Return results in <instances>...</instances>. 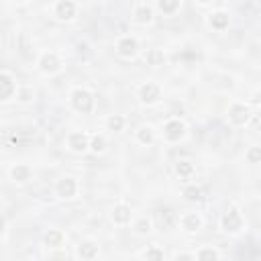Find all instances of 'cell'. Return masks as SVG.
I'll return each mask as SVG.
<instances>
[{"label":"cell","mask_w":261,"mask_h":261,"mask_svg":"<svg viewBox=\"0 0 261 261\" xmlns=\"http://www.w3.org/2000/svg\"><path fill=\"white\" fill-rule=\"evenodd\" d=\"M69 102H71L73 110H77L82 114H90L94 110V96L86 88H75L69 96Z\"/></svg>","instance_id":"cell-1"},{"label":"cell","mask_w":261,"mask_h":261,"mask_svg":"<svg viewBox=\"0 0 261 261\" xmlns=\"http://www.w3.org/2000/svg\"><path fill=\"white\" fill-rule=\"evenodd\" d=\"M137 96H139V100H141L143 104L153 106V104H157V102L161 100L163 90H161V86H159V84H155V82H145V84H141V86H139Z\"/></svg>","instance_id":"cell-2"},{"label":"cell","mask_w":261,"mask_h":261,"mask_svg":"<svg viewBox=\"0 0 261 261\" xmlns=\"http://www.w3.org/2000/svg\"><path fill=\"white\" fill-rule=\"evenodd\" d=\"M251 108H249V104H245V102H234V104H230L228 106V122L232 124V126H245L247 122H249V118H251Z\"/></svg>","instance_id":"cell-3"},{"label":"cell","mask_w":261,"mask_h":261,"mask_svg":"<svg viewBox=\"0 0 261 261\" xmlns=\"http://www.w3.org/2000/svg\"><path fill=\"white\" fill-rule=\"evenodd\" d=\"M186 137V124L179 118H171L163 124V139L167 143H177Z\"/></svg>","instance_id":"cell-4"},{"label":"cell","mask_w":261,"mask_h":261,"mask_svg":"<svg viewBox=\"0 0 261 261\" xmlns=\"http://www.w3.org/2000/svg\"><path fill=\"white\" fill-rule=\"evenodd\" d=\"M243 224H245L243 214H241L237 208H230V210L224 212L222 218H220V226H222V230H226V232H230V234L239 232V230L243 228Z\"/></svg>","instance_id":"cell-5"},{"label":"cell","mask_w":261,"mask_h":261,"mask_svg":"<svg viewBox=\"0 0 261 261\" xmlns=\"http://www.w3.org/2000/svg\"><path fill=\"white\" fill-rule=\"evenodd\" d=\"M37 67H39L43 73L53 75V73H57V71L61 69V61H59L57 53H53V51H45V53H41V57L37 59Z\"/></svg>","instance_id":"cell-6"},{"label":"cell","mask_w":261,"mask_h":261,"mask_svg":"<svg viewBox=\"0 0 261 261\" xmlns=\"http://www.w3.org/2000/svg\"><path fill=\"white\" fill-rule=\"evenodd\" d=\"M75 194H77V179L75 177L65 175V177L57 179V184H55V196H59L63 200H71V198H75Z\"/></svg>","instance_id":"cell-7"},{"label":"cell","mask_w":261,"mask_h":261,"mask_svg":"<svg viewBox=\"0 0 261 261\" xmlns=\"http://www.w3.org/2000/svg\"><path fill=\"white\" fill-rule=\"evenodd\" d=\"M116 53L124 59H133L137 53H139V41L135 37H120L116 41Z\"/></svg>","instance_id":"cell-8"},{"label":"cell","mask_w":261,"mask_h":261,"mask_svg":"<svg viewBox=\"0 0 261 261\" xmlns=\"http://www.w3.org/2000/svg\"><path fill=\"white\" fill-rule=\"evenodd\" d=\"M53 12L59 20H73L75 14H77V6H75L73 0H57Z\"/></svg>","instance_id":"cell-9"},{"label":"cell","mask_w":261,"mask_h":261,"mask_svg":"<svg viewBox=\"0 0 261 261\" xmlns=\"http://www.w3.org/2000/svg\"><path fill=\"white\" fill-rule=\"evenodd\" d=\"M88 143H90V137L84 133V130H73L67 135V147L73 151V153H84L88 151Z\"/></svg>","instance_id":"cell-10"},{"label":"cell","mask_w":261,"mask_h":261,"mask_svg":"<svg viewBox=\"0 0 261 261\" xmlns=\"http://www.w3.org/2000/svg\"><path fill=\"white\" fill-rule=\"evenodd\" d=\"M16 94V82L12 80V75L0 71V102L10 100Z\"/></svg>","instance_id":"cell-11"},{"label":"cell","mask_w":261,"mask_h":261,"mask_svg":"<svg viewBox=\"0 0 261 261\" xmlns=\"http://www.w3.org/2000/svg\"><path fill=\"white\" fill-rule=\"evenodd\" d=\"M228 24H230V18H228V12H224V10H216V12H212L208 16V27L212 31L222 33V31L228 29Z\"/></svg>","instance_id":"cell-12"},{"label":"cell","mask_w":261,"mask_h":261,"mask_svg":"<svg viewBox=\"0 0 261 261\" xmlns=\"http://www.w3.org/2000/svg\"><path fill=\"white\" fill-rule=\"evenodd\" d=\"M31 175H33V169H31L29 165H24V163H16V165L10 167V177H12V181H16V184L29 181Z\"/></svg>","instance_id":"cell-13"},{"label":"cell","mask_w":261,"mask_h":261,"mask_svg":"<svg viewBox=\"0 0 261 261\" xmlns=\"http://www.w3.org/2000/svg\"><path fill=\"white\" fill-rule=\"evenodd\" d=\"M130 218H133V210H130L128 204H116L112 208V220L116 224H128Z\"/></svg>","instance_id":"cell-14"},{"label":"cell","mask_w":261,"mask_h":261,"mask_svg":"<svg viewBox=\"0 0 261 261\" xmlns=\"http://www.w3.org/2000/svg\"><path fill=\"white\" fill-rule=\"evenodd\" d=\"M179 224H181V228H184L186 232H196V230L202 226V218H200V214H196V212H186V214L179 218Z\"/></svg>","instance_id":"cell-15"},{"label":"cell","mask_w":261,"mask_h":261,"mask_svg":"<svg viewBox=\"0 0 261 261\" xmlns=\"http://www.w3.org/2000/svg\"><path fill=\"white\" fill-rule=\"evenodd\" d=\"M181 6V0H155V8L163 16H173Z\"/></svg>","instance_id":"cell-16"},{"label":"cell","mask_w":261,"mask_h":261,"mask_svg":"<svg viewBox=\"0 0 261 261\" xmlns=\"http://www.w3.org/2000/svg\"><path fill=\"white\" fill-rule=\"evenodd\" d=\"M135 22H139V24H147V22H151V18H153V8L149 6V4H139L137 8H135Z\"/></svg>","instance_id":"cell-17"},{"label":"cell","mask_w":261,"mask_h":261,"mask_svg":"<svg viewBox=\"0 0 261 261\" xmlns=\"http://www.w3.org/2000/svg\"><path fill=\"white\" fill-rule=\"evenodd\" d=\"M135 139H137V143H139V145L149 147V145H153V141H155V130H153L149 124H145V126H141V128L137 130Z\"/></svg>","instance_id":"cell-18"},{"label":"cell","mask_w":261,"mask_h":261,"mask_svg":"<svg viewBox=\"0 0 261 261\" xmlns=\"http://www.w3.org/2000/svg\"><path fill=\"white\" fill-rule=\"evenodd\" d=\"M77 257H80V259H86V261L96 259V257H98V245L92 243V241L82 243V245L77 247Z\"/></svg>","instance_id":"cell-19"},{"label":"cell","mask_w":261,"mask_h":261,"mask_svg":"<svg viewBox=\"0 0 261 261\" xmlns=\"http://www.w3.org/2000/svg\"><path fill=\"white\" fill-rule=\"evenodd\" d=\"M194 171H196V167H194V163L188 161V159H179V161L175 163V173H177V177H181V179H190V177L194 175Z\"/></svg>","instance_id":"cell-20"},{"label":"cell","mask_w":261,"mask_h":261,"mask_svg":"<svg viewBox=\"0 0 261 261\" xmlns=\"http://www.w3.org/2000/svg\"><path fill=\"white\" fill-rule=\"evenodd\" d=\"M145 63L151 65V67H159L165 63V53L161 49H149L145 53Z\"/></svg>","instance_id":"cell-21"},{"label":"cell","mask_w":261,"mask_h":261,"mask_svg":"<svg viewBox=\"0 0 261 261\" xmlns=\"http://www.w3.org/2000/svg\"><path fill=\"white\" fill-rule=\"evenodd\" d=\"M88 149L94 153V155H100V153H104L106 151V137L104 135H92L90 137V143H88Z\"/></svg>","instance_id":"cell-22"},{"label":"cell","mask_w":261,"mask_h":261,"mask_svg":"<svg viewBox=\"0 0 261 261\" xmlns=\"http://www.w3.org/2000/svg\"><path fill=\"white\" fill-rule=\"evenodd\" d=\"M155 218H157V224H159L161 228H169V226L173 224V220H175V216H173V212H171L169 208L157 210V212H155Z\"/></svg>","instance_id":"cell-23"},{"label":"cell","mask_w":261,"mask_h":261,"mask_svg":"<svg viewBox=\"0 0 261 261\" xmlns=\"http://www.w3.org/2000/svg\"><path fill=\"white\" fill-rule=\"evenodd\" d=\"M124 124H126V118L122 114H110L106 118V128L112 130V133H120L124 128Z\"/></svg>","instance_id":"cell-24"},{"label":"cell","mask_w":261,"mask_h":261,"mask_svg":"<svg viewBox=\"0 0 261 261\" xmlns=\"http://www.w3.org/2000/svg\"><path fill=\"white\" fill-rule=\"evenodd\" d=\"M181 196H184V200H188V202H200V200H202V190H200L196 184H188V186L181 190Z\"/></svg>","instance_id":"cell-25"},{"label":"cell","mask_w":261,"mask_h":261,"mask_svg":"<svg viewBox=\"0 0 261 261\" xmlns=\"http://www.w3.org/2000/svg\"><path fill=\"white\" fill-rule=\"evenodd\" d=\"M63 232L61 230H55V228H51L47 234H45V245L47 247H61L63 245Z\"/></svg>","instance_id":"cell-26"},{"label":"cell","mask_w":261,"mask_h":261,"mask_svg":"<svg viewBox=\"0 0 261 261\" xmlns=\"http://www.w3.org/2000/svg\"><path fill=\"white\" fill-rule=\"evenodd\" d=\"M14 96L18 98V102H31L35 98V90H33V86H16Z\"/></svg>","instance_id":"cell-27"},{"label":"cell","mask_w":261,"mask_h":261,"mask_svg":"<svg viewBox=\"0 0 261 261\" xmlns=\"http://www.w3.org/2000/svg\"><path fill=\"white\" fill-rule=\"evenodd\" d=\"M151 218H147V216H141L135 224H133V228H135V232L137 234H149L151 232Z\"/></svg>","instance_id":"cell-28"},{"label":"cell","mask_w":261,"mask_h":261,"mask_svg":"<svg viewBox=\"0 0 261 261\" xmlns=\"http://www.w3.org/2000/svg\"><path fill=\"white\" fill-rule=\"evenodd\" d=\"M194 257H196V259H200V261H206V259H218V257H220V253H218L216 249H212V247H204V249L196 251V253H194Z\"/></svg>","instance_id":"cell-29"},{"label":"cell","mask_w":261,"mask_h":261,"mask_svg":"<svg viewBox=\"0 0 261 261\" xmlns=\"http://www.w3.org/2000/svg\"><path fill=\"white\" fill-rule=\"evenodd\" d=\"M141 257L143 259H163V251L159 249V247H149V249H145L143 253H141Z\"/></svg>","instance_id":"cell-30"},{"label":"cell","mask_w":261,"mask_h":261,"mask_svg":"<svg viewBox=\"0 0 261 261\" xmlns=\"http://www.w3.org/2000/svg\"><path fill=\"white\" fill-rule=\"evenodd\" d=\"M245 159L249 163H259L261 161V149L259 147H251L247 153H245Z\"/></svg>","instance_id":"cell-31"},{"label":"cell","mask_w":261,"mask_h":261,"mask_svg":"<svg viewBox=\"0 0 261 261\" xmlns=\"http://www.w3.org/2000/svg\"><path fill=\"white\" fill-rule=\"evenodd\" d=\"M196 2H198V4H202V6H206V4H210L212 0H196Z\"/></svg>","instance_id":"cell-32"},{"label":"cell","mask_w":261,"mask_h":261,"mask_svg":"<svg viewBox=\"0 0 261 261\" xmlns=\"http://www.w3.org/2000/svg\"><path fill=\"white\" fill-rule=\"evenodd\" d=\"M2 230H4V218L0 216V234H2Z\"/></svg>","instance_id":"cell-33"}]
</instances>
